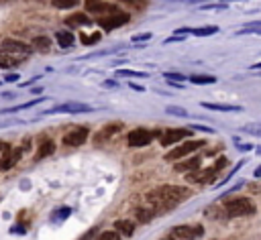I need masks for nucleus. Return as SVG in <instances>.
Wrapping results in <instances>:
<instances>
[{"label":"nucleus","mask_w":261,"mask_h":240,"mask_svg":"<svg viewBox=\"0 0 261 240\" xmlns=\"http://www.w3.org/2000/svg\"><path fill=\"white\" fill-rule=\"evenodd\" d=\"M190 197V189L179 185H161L147 193V201L153 205V209H173L184 199Z\"/></svg>","instance_id":"obj_1"},{"label":"nucleus","mask_w":261,"mask_h":240,"mask_svg":"<svg viewBox=\"0 0 261 240\" xmlns=\"http://www.w3.org/2000/svg\"><path fill=\"white\" fill-rule=\"evenodd\" d=\"M222 207H224L226 218H243V216L255 214V203H253L249 197H234V199H228Z\"/></svg>","instance_id":"obj_2"},{"label":"nucleus","mask_w":261,"mask_h":240,"mask_svg":"<svg viewBox=\"0 0 261 240\" xmlns=\"http://www.w3.org/2000/svg\"><path fill=\"white\" fill-rule=\"evenodd\" d=\"M128 20H130V14H128V12H122V10H118V8L114 6V8L108 10L104 16L98 18V24L102 26V31L110 33V31L122 26V24H128Z\"/></svg>","instance_id":"obj_3"},{"label":"nucleus","mask_w":261,"mask_h":240,"mask_svg":"<svg viewBox=\"0 0 261 240\" xmlns=\"http://www.w3.org/2000/svg\"><path fill=\"white\" fill-rule=\"evenodd\" d=\"M224 165H226V157H220V159L214 161L212 167H208V169H204V171H200V173H190V175H188V181H192V183H212V181L216 179L218 171H220Z\"/></svg>","instance_id":"obj_4"},{"label":"nucleus","mask_w":261,"mask_h":240,"mask_svg":"<svg viewBox=\"0 0 261 240\" xmlns=\"http://www.w3.org/2000/svg\"><path fill=\"white\" fill-rule=\"evenodd\" d=\"M204 146V140H184L179 146H175V148H171L167 155H165V161H177V159H184V157H188V155H192L194 151H198V148H202Z\"/></svg>","instance_id":"obj_5"},{"label":"nucleus","mask_w":261,"mask_h":240,"mask_svg":"<svg viewBox=\"0 0 261 240\" xmlns=\"http://www.w3.org/2000/svg\"><path fill=\"white\" fill-rule=\"evenodd\" d=\"M2 51H6L8 55H14L18 59H27L31 53H33V47L22 43V41H16V39H4L2 45H0Z\"/></svg>","instance_id":"obj_6"},{"label":"nucleus","mask_w":261,"mask_h":240,"mask_svg":"<svg viewBox=\"0 0 261 240\" xmlns=\"http://www.w3.org/2000/svg\"><path fill=\"white\" fill-rule=\"evenodd\" d=\"M94 108L90 104H82V102H65V104H59V106H53L49 110H45L43 114L49 116V114H84V112H92Z\"/></svg>","instance_id":"obj_7"},{"label":"nucleus","mask_w":261,"mask_h":240,"mask_svg":"<svg viewBox=\"0 0 261 240\" xmlns=\"http://www.w3.org/2000/svg\"><path fill=\"white\" fill-rule=\"evenodd\" d=\"M171 236L175 240H196L204 236V226H175L171 228Z\"/></svg>","instance_id":"obj_8"},{"label":"nucleus","mask_w":261,"mask_h":240,"mask_svg":"<svg viewBox=\"0 0 261 240\" xmlns=\"http://www.w3.org/2000/svg\"><path fill=\"white\" fill-rule=\"evenodd\" d=\"M153 136H155V132H151V130H147V128H135V130H130V132L126 134V142H128V146H133V148H137V146H147V144L153 140Z\"/></svg>","instance_id":"obj_9"},{"label":"nucleus","mask_w":261,"mask_h":240,"mask_svg":"<svg viewBox=\"0 0 261 240\" xmlns=\"http://www.w3.org/2000/svg\"><path fill=\"white\" fill-rule=\"evenodd\" d=\"M22 151H24L22 146L12 148L10 144H6V146H4V151H2V157H0V171H8V169H12V167L20 161Z\"/></svg>","instance_id":"obj_10"},{"label":"nucleus","mask_w":261,"mask_h":240,"mask_svg":"<svg viewBox=\"0 0 261 240\" xmlns=\"http://www.w3.org/2000/svg\"><path fill=\"white\" fill-rule=\"evenodd\" d=\"M86 140H88V128H86V126L71 128V130L65 132L63 138H61V142H63L65 146H82Z\"/></svg>","instance_id":"obj_11"},{"label":"nucleus","mask_w":261,"mask_h":240,"mask_svg":"<svg viewBox=\"0 0 261 240\" xmlns=\"http://www.w3.org/2000/svg\"><path fill=\"white\" fill-rule=\"evenodd\" d=\"M190 134H192V128H171V130H165V132L161 134V144H163V146L175 144V142H179V140H186Z\"/></svg>","instance_id":"obj_12"},{"label":"nucleus","mask_w":261,"mask_h":240,"mask_svg":"<svg viewBox=\"0 0 261 240\" xmlns=\"http://www.w3.org/2000/svg\"><path fill=\"white\" fill-rule=\"evenodd\" d=\"M122 130V124L120 122H112V124H106L102 130H98L96 132V136H94V140L96 142H104V140H110L116 132H120Z\"/></svg>","instance_id":"obj_13"},{"label":"nucleus","mask_w":261,"mask_h":240,"mask_svg":"<svg viewBox=\"0 0 261 240\" xmlns=\"http://www.w3.org/2000/svg\"><path fill=\"white\" fill-rule=\"evenodd\" d=\"M112 8H114V4H108L106 0H86V10L90 14H106Z\"/></svg>","instance_id":"obj_14"},{"label":"nucleus","mask_w":261,"mask_h":240,"mask_svg":"<svg viewBox=\"0 0 261 240\" xmlns=\"http://www.w3.org/2000/svg\"><path fill=\"white\" fill-rule=\"evenodd\" d=\"M65 24H67L69 28H77V26H88V24H92V20H90V16L84 14V12H73L71 16L65 18Z\"/></svg>","instance_id":"obj_15"},{"label":"nucleus","mask_w":261,"mask_h":240,"mask_svg":"<svg viewBox=\"0 0 261 240\" xmlns=\"http://www.w3.org/2000/svg\"><path fill=\"white\" fill-rule=\"evenodd\" d=\"M55 41H57V45L61 47V49H69V47H73V43H75V37H73V33L71 31H55Z\"/></svg>","instance_id":"obj_16"},{"label":"nucleus","mask_w":261,"mask_h":240,"mask_svg":"<svg viewBox=\"0 0 261 240\" xmlns=\"http://www.w3.org/2000/svg\"><path fill=\"white\" fill-rule=\"evenodd\" d=\"M53 151H55V142H53L51 138H43V140H41V144H39V148H37L35 161H41V159H45V157L53 155Z\"/></svg>","instance_id":"obj_17"},{"label":"nucleus","mask_w":261,"mask_h":240,"mask_svg":"<svg viewBox=\"0 0 261 240\" xmlns=\"http://www.w3.org/2000/svg\"><path fill=\"white\" fill-rule=\"evenodd\" d=\"M202 108L214 110V112H241L243 110V106H234V104H212V102H202Z\"/></svg>","instance_id":"obj_18"},{"label":"nucleus","mask_w":261,"mask_h":240,"mask_svg":"<svg viewBox=\"0 0 261 240\" xmlns=\"http://www.w3.org/2000/svg\"><path fill=\"white\" fill-rule=\"evenodd\" d=\"M200 163H202V159L200 157H190V159H186L184 163H177L175 165V171L177 173H192V171H196L198 167H200Z\"/></svg>","instance_id":"obj_19"},{"label":"nucleus","mask_w":261,"mask_h":240,"mask_svg":"<svg viewBox=\"0 0 261 240\" xmlns=\"http://www.w3.org/2000/svg\"><path fill=\"white\" fill-rule=\"evenodd\" d=\"M114 228H116V232H118L120 236L128 238V236H133V232H135V222H128V220H116V222H114Z\"/></svg>","instance_id":"obj_20"},{"label":"nucleus","mask_w":261,"mask_h":240,"mask_svg":"<svg viewBox=\"0 0 261 240\" xmlns=\"http://www.w3.org/2000/svg\"><path fill=\"white\" fill-rule=\"evenodd\" d=\"M47 98H35V100H31V102H24V104H18V106H12V108H4V110H0V116L2 114H14V112H20V110H27V108H33V106H37V104H41V102H45Z\"/></svg>","instance_id":"obj_21"},{"label":"nucleus","mask_w":261,"mask_h":240,"mask_svg":"<svg viewBox=\"0 0 261 240\" xmlns=\"http://www.w3.org/2000/svg\"><path fill=\"white\" fill-rule=\"evenodd\" d=\"M18 63H22V59L14 57V55H8L6 51L0 49V67L2 69H10V67H16Z\"/></svg>","instance_id":"obj_22"},{"label":"nucleus","mask_w":261,"mask_h":240,"mask_svg":"<svg viewBox=\"0 0 261 240\" xmlns=\"http://www.w3.org/2000/svg\"><path fill=\"white\" fill-rule=\"evenodd\" d=\"M155 214H157V212H155L153 207H137V209H135V216H137L139 222H143V224L151 222V218H153Z\"/></svg>","instance_id":"obj_23"},{"label":"nucleus","mask_w":261,"mask_h":240,"mask_svg":"<svg viewBox=\"0 0 261 240\" xmlns=\"http://www.w3.org/2000/svg\"><path fill=\"white\" fill-rule=\"evenodd\" d=\"M190 33H192V35H196V37H210V35L218 33V26H216V24H208V26H198V28H192Z\"/></svg>","instance_id":"obj_24"},{"label":"nucleus","mask_w":261,"mask_h":240,"mask_svg":"<svg viewBox=\"0 0 261 240\" xmlns=\"http://www.w3.org/2000/svg\"><path fill=\"white\" fill-rule=\"evenodd\" d=\"M190 81L196 85H210V83H216V77L214 75H190Z\"/></svg>","instance_id":"obj_25"},{"label":"nucleus","mask_w":261,"mask_h":240,"mask_svg":"<svg viewBox=\"0 0 261 240\" xmlns=\"http://www.w3.org/2000/svg\"><path fill=\"white\" fill-rule=\"evenodd\" d=\"M116 75H118V77H141V79L149 77L147 71H133V69H118Z\"/></svg>","instance_id":"obj_26"},{"label":"nucleus","mask_w":261,"mask_h":240,"mask_svg":"<svg viewBox=\"0 0 261 240\" xmlns=\"http://www.w3.org/2000/svg\"><path fill=\"white\" fill-rule=\"evenodd\" d=\"M69 216H71V207H67V205H65V207L55 209V212L51 214V220H53V222H63V220H65V218H69Z\"/></svg>","instance_id":"obj_27"},{"label":"nucleus","mask_w":261,"mask_h":240,"mask_svg":"<svg viewBox=\"0 0 261 240\" xmlns=\"http://www.w3.org/2000/svg\"><path fill=\"white\" fill-rule=\"evenodd\" d=\"M51 4L59 10H69V8H75L80 4V0H51Z\"/></svg>","instance_id":"obj_28"},{"label":"nucleus","mask_w":261,"mask_h":240,"mask_svg":"<svg viewBox=\"0 0 261 240\" xmlns=\"http://www.w3.org/2000/svg\"><path fill=\"white\" fill-rule=\"evenodd\" d=\"M208 218H218V220H228L226 218V214H224V207L222 205H216V207H208L206 212H204Z\"/></svg>","instance_id":"obj_29"},{"label":"nucleus","mask_w":261,"mask_h":240,"mask_svg":"<svg viewBox=\"0 0 261 240\" xmlns=\"http://www.w3.org/2000/svg\"><path fill=\"white\" fill-rule=\"evenodd\" d=\"M33 47H35L37 51L47 53V51H49V39H47V37H35V39H33Z\"/></svg>","instance_id":"obj_30"},{"label":"nucleus","mask_w":261,"mask_h":240,"mask_svg":"<svg viewBox=\"0 0 261 240\" xmlns=\"http://www.w3.org/2000/svg\"><path fill=\"white\" fill-rule=\"evenodd\" d=\"M165 112H167V114H173V116H179V118H188V116H190L188 110H184V108H179V106H167Z\"/></svg>","instance_id":"obj_31"},{"label":"nucleus","mask_w":261,"mask_h":240,"mask_svg":"<svg viewBox=\"0 0 261 240\" xmlns=\"http://www.w3.org/2000/svg\"><path fill=\"white\" fill-rule=\"evenodd\" d=\"M163 77H165V79H169V81H177V83H179V81H188V77H186V75L175 73V71H165V73H163Z\"/></svg>","instance_id":"obj_32"},{"label":"nucleus","mask_w":261,"mask_h":240,"mask_svg":"<svg viewBox=\"0 0 261 240\" xmlns=\"http://www.w3.org/2000/svg\"><path fill=\"white\" fill-rule=\"evenodd\" d=\"M241 130L247 132V134H253V136H261V124H247Z\"/></svg>","instance_id":"obj_33"},{"label":"nucleus","mask_w":261,"mask_h":240,"mask_svg":"<svg viewBox=\"0 0 261 240\" xmlns=\"http://www.w3.org/2000/svg\"><path fill=\"white\" fill-rule=\"evenodd\" d=\"M228 8V4L224 2H214V4H200V10H224Z\"/></svg>","instance_id":"obj_34"},{"label":"nucleus","mask_w":261,"mask_h":240,"mask_svg":"<svg viewBox=\"0 0 261 240\" xmlns=\"http://www.w3.org/2000/svg\"><path fill=\"white\" fill-rule=\"evenodd\" d=\"M96 240H120V234L118 232H112V230H108V232H102V234H98V238Z\"/></svg>","instance_id":"obj_35"},{"label":"nucleus","mask_w":261,"mask_h":240,"mask_svg":"<svg viewBox=\"0 0 261 240\" xmlns=\"http://www.w3.org/2000/svg\"><path fill=\"white\" fill-rule=\"evenodd\" d=\"M98 41H100V33H96V35H92V37H88V35L82 37V43H84V45H94V43H98Z\"/></svg>","instance_id":"obj_36"},{"label":"nucleus","mask_w":261,"mask_h":240,"mask_svg":"<svg viewBox=\"0 0 261 240\" xmlns=\"http://www.w3.org/2000/svg\"><path fill=\"white\" fill-rule=\"evenodd\" d=\"M153 35L151 33H141V35H135L133 37V43H145V41H149Z\"/></svg>","instance_id":"obj_37"},{"label":"nucleus","mask_w":261,"mask_h":240,"mask_svg":"<svg viewBox=\"0 0 261 240\" xmlns=\"http://www.w3.org/2000/svg\"><path fill=\"white\" fill-rule=\"evenodd\" d=\"M120 2L130 4V6H135V8H145V6H147V0H120Z\"/></svg>","instance_id":"obj_38"},{"label":"nucleus","mask_w":261,"mask_h":240,"mask_svg":"<svg viewBox=\"0 0 261 240\" xmlns=\"http://www.w3.org/2000/svg\"><path fill=\"white\" fill-rule=\"evenodd\" d=\"M179 41H184V37H181V35H171V37H167L163 43H165V45H169V43H179Z\"/></svg>","instance_id":"obj_39"},{"label":"nucleus","mask_w":261,"mask_h":240,"mask_svg":"<svg viewBox=\"0 0 261 240\" xmlns=\"http://www.w3.org/2000/svg\"><path fill=\"white\" fill-rule=\"evenodd\" d=\"M94 236H96V228H92L90 232H86V234H84V236H80L77 240H92Z\"/></svg>","instance_id":"obj_40"},{"label":"nucleus","mask_w":261,"mask_h":240,"mask_svg":"<svg viewBox=\"0 0 261 240\" xmlns=\"http://www.w3.org/2000/svg\"><path fill=\"white\" fill-rule=\"evenodd\" d=\"M18 79V73H6L4 75V81H16Z\"/></svg>","instance_id":"obj_41"},{"label":"nucleus","mask_w":261,"mask_h":240,"mask_svg":"<svg viewBox=\"0 0 261 240\" xmlns=\"http://www.w3.org/2000/svg\"><path fill=\"white\" fill-rule=\"evenodd\" d=\"M192 130H204V132H214L212 128H208V126H200V124H194V126H192Z\"/></svg>","instance_id":"obj_42"},{"label":"nucleus","mask_w":261,"mask_h":240,"mask_svg":"<svg viewBox=\"0 0 261 240\" xmlns=\"http://www.w3.org/2000/svg\"><path fill=\"white\" fill-rule=\"evenodd\" d=\"M234 142H237V148H241V151H251L253 148V144H241L237 138H234Z\"/></svg>","instance_id":"obj_43"},{"label":"nucleus","mask_w":261,"mask_h":240,"mask_svg":"<svg viewBox=\"0 0 261 240\" xmlns=\"http://www.w3.org/2000/svg\"><path fill=\"white\" fill-rule=\"evenodd\" d=\"M116 85H118V83H116L114 79H106V81H104V87H116Z\"/></svg>","instance_id":"obj_44"},{"label":"nucleus","mask_w":261,"mask_h":240,"mask_svg":"<svg viewBox=\"0 0 261 240\" xmlns=\"http://www.w3.org/2000/svg\"><path fill=\"white\" fill-rule=\"evenodd\" d=\"M128 85H130V87H133L135 92H145V87H143V85H137V83H133V81H130Z\"/></svg>","instance_id":"obj_45"},{"label":"nucleus","mask_w":261,"mask_h":240,"mask_svg":"<svg viewBox=\"0 0 261 240\" xmlns=\"http://www.w3.org/2000/svg\"><path fill=\"white\" fill-rule=\"evenodd\" d=\"M253 175H255V177H261V167H257V169H255V173H253Z\"/></svg>","instance_id":"obj_46"},{"label":"nucleus","mask_w":261,"mask_h":240,"mask_svg":"<svg viewBox=\"0 0 261 240\" xmlns=\"http://www.w3.org/2000/svg\"><path fill=\"white\" fill-rule=\"evenodd\" d=\"M251 69H261V63H253V65H251Z\"/></svg>","instance_id":"obj_47"},{"label":"nucleus","mask_w":261,"mask_h":240,"mask_svg":"<svg viewBox=\"0 0 261 240\" xmlns=\"http://www.w3.org/2000/svg\"><path fill=\"white\" fill-rule=\"evenodd\" d=\"M220 2H224V4H230V2H237V0H220Z\"/></svg>","instance_id":"obj_48"},{"label":"nucleus","mask_w":261,"mask_h":240,"mask_svg":"<svg viewBox=\"0 0 261 240\" xmlns=\"http://www.w3.org/2000/svg\"><path fill=\"white\" fill-rule=\"evenodd\" d=\"M165 240H175V238H165Z\"/></svg>","instance_id":"obj_49"},{"label":"nucleus","mask_w":261,"mask_h":240,"mask_svg":"<svg viewBox=\"0 0 261 240\" xmlns=\"http://www.w3.org/2000/svg\"><path fill=\"white\" fill-rule=\"evenodd\" d=\"M0 83H2V81H0Z\"/></svg>","instance_id":"obj_50"}]
</instances>
